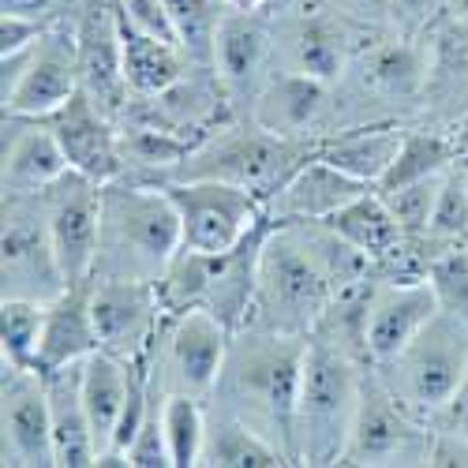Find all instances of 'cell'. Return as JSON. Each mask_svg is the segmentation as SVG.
<instances>
[{
  "mask_svg": "<svg viewBox=\"0 0 468 468\" xmlns=\"http://www.w3.org/2000/svg\"><path fill=\"white\" fill-rule=\"evenodd\" d=\"M64 289L42 195H5V296L49 303Z\"/></svg>",
  "mask_w": 468,
  "mask_h": 468,
  "instance_id": "10",
  "label": "cell"
},
{
  "mask_svg": "<svg viewBox=\"0 0 468 468\" xmlns=\"http://www.w3.org/2000/svg\"><path fill=\"white\" fill-rule=\"evenodd\" d=\"M375 371L409 412L435 423V416L453 401L461 382L468 378V323L450 311H439L398 360Z\"/></svg>",
  "mask_w": 468,
  "mask_h": 468,
  "instance_id": "6",
  "label": "cell"
},
{
  "mask_svg": "<svg viewBox=\"0 0 468 468\" xmlns=\"http://www.w3.org/2000/svg\"><path fill=\"white\" fill-rule=\"evenodd\" d=\"M326 87L330 83L285 68L278 75H270V80H262V87L255 94L251 121H259L262 128L278 132V135L303 139L326 109Z\"/></svg>",
  "mask_w": 468,
  "mask_h": 468,
  "instance_id": "23",
  "label": "cell"
},
{
  "mask_svg": "<svg viewBox=\"0 0 468 468\" xmlns=\"http://www.w3.org/2000/svg\"><path fill=\"white\" fill-rule=\"evenodd\" d=\"M49 237L68 285H83L98 270L101 248V184L68 169L57 184L42 191Z\"/></svg>",
  "mask_w": 468,
  "mask_h": 468,
  "instance_id": "13",
  "label": "cell"
},
{
  "mask_svg": "<svg viewBox=\"0 0 468 468\" xmlns=\"http://www.w3.org/2000/svg\"><path fill=\"white\" fill-rule=\"evenodd\" d=\"M42 330H46V303L42 300H19V296L0 300V353H5L8 364L37 371Z\"/></svg>",
  "mask_w": 468,
  "mask_h": 468,
  "instance_id": "33",
  "label": "cell"
},
{
  "mask_svg": "<svg viewBox=\"0 0 468 468\" xmlns=\"http://www.w3.org/2000/svg\"><path fill=\"white\" fill-rule=\"evenodd\" d=\"M446 5L450 0H394V19L409 34H420V30H431L439 16H446Z\"/></svg>",
  "mask_w": 468,
  "mask_h": 468,
  "instance_id": "40",
  "label": "cell"
},
{
  "mask_svg": "<svg viewBox=\"0 0 468 468\" xmlns=\"http://www.w3.org/2000/svg\"><path fill=\"white\" fill-rule=\"evenodd\" d=\"M68 169L83 173L98 184H112L124 176V154H121V124L109 116L83 87L75 90L57 112L46 116Z\"/></svg>",
  "mask_w": 468,
  "mask_h": 468,
  "instance_id": "15",
  "label": "cell"
},
{
  "mask_svg": "<svg viewBox=\"0 0 468 468\" xmlns=\"http://www.w3.org/2000/svg\"><path fill=\"white\" fill-rule=\"evenodd\" d=\"M68 173V158L46 116L5 112V195H42Z\"/></svg>",
  "mask_w": 468,
  "mask_h": 468,
  "instance_id": "18",
  "label": "cell"
},
{
  "mask_svg": "<svg viewBox=\"0 0 468 468\" xmlns=\"http://www.w3.org/2000/svg\"><path fill=\"white\" fill-rule=\"evenodd\" d=\"M90 311L101 348L121 360L154 353L169 323L158 282L143 278H90Z\"/></svg>",
  "mask_w": 468,
  "mask_h": 468,
  "instance_id": "12",
  "label": "cell"
},
{
  "mask_svg": "<svg viewBox=\"0 0 468 468\" xmlns=\"http://www.w3.org/2000/svg\"><path fill=\"white\" fill-rule=\"evenodd\" d=\"M75 42H80V87L121 121L132 101L124 80V46H121V19L112 0H90L75 19Z\"/></svg>",
  "mask_w": 468,
  "mask_h": 468,
  "instance_id": "16",
  "label": "cell"
},
{
  "mask_svg": "<svg viewBox=\"0 0 468 468\" xmlns=\"http://www.w3.org/2000/svg\"><path fill=\"white\" fill-rule=\"evenodd\" d=\"M435 446V427L409 412L394 389L382 382L375 367L364 375L360 389V409L353 420V435L341 453V464H431Z\"/></svg>",
  "mask_w": 468,
  "mask_h": 468,
  "instance_id": "8",
  "label": "cell"
},
{
  "mask_svg": "<svg viewBox=\"0 0 468 468\" xmlns=\"http://www.w3.org/2000/svg\"><path fill=\"white\" fill-rule=\"evenodd\" d=\"M229 5H232V8H244V12H262L270 0H229Z\"/></svg>",
  "mask_w": 468,
  "mask_h": 468,
  "instance_id": "46",
  "label": "cell"
},
{
  "mask_svg": "<svg viewBox=\"0 0 468 468\" xmlns=\"http://www.w3.org/2000/svg\"><path fill=\"white\" fill-rule=\"evenodd\" d=\"M266 57H270V30H266L262 16L232 8L214 37V60H210V68L225 83L229 98L259 94Z\"/></svg>",
  "mask_w": 468,
  "mask_h": 468,
  "instance_id": "21",
  "label": "cell"
},
{
  "mask_svg": "<svg viewBox=\"0 0 468 468\" xmlns=\"http://www.w3.org/2000/svg\"><path fill=\"white\" fill-rule=\"evenodd\" d=\"M101 348L94 311H90V282L68 285L57 300L46 303V330L37 345V371L49 375L71 364H83Z\"/></svg>",
  "mask_w": 468,
  "mask_h": 468,
  "instance_id": "20",
  "label": "cell"
},
{
  "mask_svg": "<svg viewBox=\"0 0 468 468\" xmlns=\"http://www.w3.org/2000/svg\"><path fill=\"white\" fill-rule=\"evenodd\" d=\"M461 173H464V187H468V154H461Z\"/></svg>",
  "mask_w": 468,
  "mask_h": 468,
  "instance_id": "47",
  "label": "cell"
},
{
  "mask_svg": "<svg viewBox=\"0 0 468 468\" xmlns=\"http://www.w3.org/2000/svg\"><path fill=\"white\" fill-rule=\"evenodd\" d=\"M49 27H53L49 19H34V16L5 12V19H0V57H8V53H19V49L34 46Z\"/></svg>",
  "mask_w": 468,
  "mask_h": 468,
  "instance_id": "39",
  "label": "cell"
},
{
  "mask_svg": "<svg viewBox=\"0 0 468 468\" xmlns=\"http://www.w3.org/2000/svg\"><path fill=\"white\" fill-rule=\"evenodd\" d=\"M367 187L371 184L341 173L315 150L274 195H270L266 218L270 221H326L330 214H337L345 203H353Z\"/></svg>",
  "mask_w": 468,
  "mask_h": 468,
  "instance_id": "19",
  "label": "cell"
},
{
  "mask_svg": "<svg viewBox=\"0 0 468 468\" xmlns=\"http://www.w3.org/2000/svg\"><path fill=\"white\" fill-rule=\"evenodd\" d=\"M199 464H207V468H274V464H292V461L270 439H262L251 423H244L240 416H232L221 405H210Z\"/></svg>",
  "mask_w": 468,
  "mask_h": 468,
  "instance_id": "29",
  "label": "cell"
},
{
  "mask_svg": "<svg viewBox=\"0 0 468 468\" xmlns=\"http://www.w3.org/2000/svg\"><path fill=\"white\" fill-rule=\"evenodd\" d=\"M180 244V214L165 184H101V248L94 278L158 282Z\"/></svg>",
  "mask_w": 468,
  "mask_h": 468,
  "instance_id": "4",
  "label": "cell"
},
{
  "mask_svg": "<svg viewBox=\"0 0 468 468\" xmlns=\"http://www.w3.org/2000/svg\"><path fill=\"white\" fill-rule=\"evenodd\" d=\"M457 158H461V150H457L450 132H427V128L405 132L398 158H394V165H389V173L382 176L378 187H398V184H412V180H423V176H439Z\"/></svg>",
  "mask_w": 468,
  "mask_h": 468,
  "instance_id": "31",
  "label": "cell"
},
{
  "mask_svg": "<svg viewBox=\"0 0 468 468\" xmlns=\"http://www.w3.org/2000/svg\"><path fill=\"white\" fill-rule=\"evenodd\" d=\"M435 240L442 244H468V187H464V173H461V158L446 169L439 199H435V214L427 225Z\"/></svg>",
  "mask_w": 468,
  "mask_h": 468,
  "instance_id": "35",
  "label": "cell"
},
{
  "mask_svg": "<svg viewBox=\"0 0 468 468\" xmlns=\"http://www.w3.org/2000/svg\"><path fill=\"white\" fill-rule=\"evenodd\" d=\"M450 135H453V143H457V150L461 154H468V109L457 116V121L450 124Z\"/></svg>",
  "mask_w": 468,
  "mask_h": 468,
  "instance_id": "44",
  "label": "cell"
},
{
  "mask_svg": "<svg viewBox=\"0 0 468 468\" xmlns=\"http://www.w3.org/2000/svg\"><path fill=\"white\" fill-rule=\"evenodd\" d=\"M311 154L315 143L289 139L262 128L259 121L248 124H218L210 135L195 143V150L176 165L173 180H225L255 191L262 203L274 195Z\"/></svg>",
  "mask_w": 468,
  "mask_h": 468,
  "instance_id": "5",
  "label": "cell"
},
{
  "mask_svg": "<svg viewBox=\"0 0 468 468\" xmlns=\"http://www.w3.org/2000/svg\"><path fill=\"white\" fill-rule=\"evenodd\" d=\"M439 296L431 282L416 285H394V282H375L371 303H367V323H364V345L371 367H382L398 360L412 337L439 315Z\"/></svg>",
  "mask_w": 468,
  "mask_h": 468,
  "instance_id": "17",
  "label": "cell"
},
{
  "mask_svg": "<svg viewBox=\"0 0 468 468\" xmlns=\"http://www.w3.org/2000/svg\"><path fill=\"white\" fill-rule=\"evenodd\" d=\"M121 46H124V80H128L132 98H158L195 68V60L184 53V46L150 37V34L128 27L124 19H121Z\"/></svg>",
  "mask_w": 468,
  "mask_h": 468,
  "instance_id": "28",
  "label": "cell"
},
{
  "mask_svg": "<svg viewBox=\"0 0 468 468\" xmlns=\"http://www.w3.org/2000/svg\"><path fill=\"white\" fill-rule=\"evenodd\" d=\"M169 199L180 214V248L221 255L248 240L266 218V203L255 191L225 180H169Z\"/></svg>",
  "mask_w": 468,
  "mask_h": 468,
  "instance_id": "9",
  "label": "cell"
},
{
  "mask_svg": "<svg viewBox=\"0 0 468 468\" xmlns=\"http://www.w3.org/2000/svg\"><path fill=\"white\" fill-rule=\"evenodd\" d=\"M435 431H442V435H450V439H457V442H464L468 446V378L461 382V389L453 394V401L435 416Z\"/></svg>",
  "mask_w": 468,
  "mask_h": 468,
  "instance_id": "41",
  "label": "cell"
},
{
  "mask_svg": "<svg viewBox=\"0 0 468 468\" xmlns=\"http://www.w3.org/2000/svg\"><path fill=\"white\" fill-rule=\"evenodd\" d=\"M0 5H5V12H16V16H34V19L57 23L68 0H0Z\"/></svg>",
  "mask_w": 468,
  "mask_h": 468,
  "instance_id": "42",
  "label": "cell"
},
{
  "mask_svg": "<svg viewBox=\"0 0 468 468\" xmlns=\"http://www.w3.org/2000/svg\"><path fill=\"white\" fill-rule=\"evenodd\" d=\"M431 289L439 307L468 323V244H446L431 262Z\"/></svg>",
  "mask_w": 468,
  "mask_h": 468,
  "instance_id": "37",
  "label": "cell"
},
{
  "mask_svg": "<svg viewBox=\"0 0 468 468\" xmlns=\"http://www.w3.org/2000/svg\"><path fill=\"white\" fill-rule=\"evenodd\" d=\"M307 337L244 326L232 337L225 371L214 386V405L251 423L262 439L274 442L292 464V423L303 375Z\"/></svg>",
  "mask_w": 468,
  "mask_h": 468,
  "instance_id": "2",
  "label": "cell"
},
{
  "mask_svg": "<svg viewBox=\"0 0 468 468\" xmlns=\"http://www.w3.org/2000/svg\"><path fill=\"white\" fill-rule=\"evenodd\" d=\"M165 8L176 23L180 34V46L195 64H207L214 60V37L225 23V16L232 12L229 0H165Z\"/></svg>",
  "mask_w": 468,
  "mask_h": 468,
  "instance_id": "34",
  "label": "cell"
},
{
  "mask_svg": "<svg viewBox=\"0 0 468 468\" xmlns=\"http://www.w3.org/2000/svg\"><path fill=\"white\" fill-rule=\"evenodd\" d=\"M364 87L382 98H416L427 90V75H431V49L420 46L412 34L386 37L375 42L360 57Z\"/></svg>",
  "mask_w": 468,
  "mask_h": 468,
  "instance_id": "27",
  "label": "cell"
},
{
  "mask_svg": "<svg viewBox=\"0 0 468 468\" xmlns=\"http://www.w3.org/2000/svg\"><path fill=\"white\" fill-rule=\"evenodd\" d=\"M80 367L71 364L46 375V394H49V420H53V446L60 468H87L98 464V442L90 431V416L83 405V386Z\"/></svg>",
  "mask_w": 468,
  "mask_h": 468,
  "instance_id": "25",
  "label": "cell"
},
{
  "mask_svg": "<svg viewBox=\"0 0 468 468\" xmlns=\"http://www.w3.org/2000/svg\"><path fill=\"white\" fill-rule=\"evenodd\" d=\"M348 49H353V37L337 16H330L326 8L303 12L285 34V68L334 83L348 64Z\"/></svg>",
  "mask_w": 468,
  "mask_h": 468,
  "instance_id": "26",
  "label": "cell"
},
{
  "mask_svg": "<svg viewBox=\"0 0 468 468\" xmlns=\"http://www.w3.org/2000/svg\"><path fill=\"white\" fill-rule=\"evenodd\" d=\"M112 5H116V16H121L128 27L180 46V34H176V23L165 8V0H112Z\"/></svg>",
  "mask_w": 468,
  "mask_h": 468,
  "instance_id": "38",
  "label": "cell"
},
{
  "mask_svg": "<svg viewBox=\"0 0 468 468\" xmlns=\"http://www.w3.org/2000/svg\"><path fill=\"white\" fill-rule=\"evenodd\" d=\"M446 16L468 23V0H450V5H446Z\"/></svg>",
  "mask_w": 468,
  "mask_h": 468,
  "instance_id": "45",
  "label": "cell"
},
{
  "mask_svg": "<svg viewBox=\"0 0 468 468\" xmlns=\"http://www.w3.org/2000/svg\"><path fill=\"white\" fill-rule=\"evenodd\" d=\"M401 139H405V128L398 121H371L360 128H345L337 135H323L315 143V150L341 173L378 187L398 158Z\"/></svg>",
  "mask_w": 468,
  "mask_h": 468,
  "instance_id": "24",
  "label": "cell"
},
{
  "mask_svg": "<svg viewBox=\"0 0 468 468\" xmlns=\"http://www.w3.org/2000/svg\"><path fill=\"white\" fill-rule=\"evenodd\" d=\"M442 176H423V180H412V184H398V187H375L389 214L398 218V225L405 232H427L431 225V214H435V199H439V187H442Z\"/></svg>",
  "mask_w": 468,
  "mask_h": 468,
  "instance_id": "36",
  "label": "cell"
},
{
  "mask_svg": "<svg viewBox=\"0 0 468 468\" xmlns=\"http://www.w3.org/2000/svg\"><path fill=\"white\" fill-rule=\"evenodd\" d=\"M326 225L337 232V237H345L356 251H364L371 262L382 259L389 248L405 237V229L398 225L394 214H389L386 199L375 187H367L364 195H356L353 203H345L337 214H330Z\"/></svg>",
  "mask_w": 468,
  "mask_h": 468,
  "instance_id": "30",
  "label": "cell"
},
{
  "mask_svg": "<svg viewBox=\"0 0 468 468\" xmlns=\"http://www.w3.org/2000/svg\"><path fill=\"white\" fill-rule=\"evenodd\" d=\"M162 427H165V446H169L173 468H195V464H199L203 439H207V409H203V398L180 394V389H165Z\"/></svg>",
  "mask_w": 468,
  "mask_h": 468,
  "instance_id": "32",
  "label": "cell"
},
{
  "mask_svg": "<svg viewBox=\"0 0 468 468\" xmlns=\"http://www.w3.org/2000/svg\"><path fill=\"white\" fill-rule=\"evenodd\" d=\"M341 12L353 16H389L394 19V0H337Z\"/></svg>",
  "mask_w": 468,
  "mask_h": 468,
  "instance_id": "43",
  "label": "cell"
},
{
  "mask_svg": "<svg viewBox=\"0 0 468 468\" xmlns=\"http://www.w3.org/2000/svg\"><path fill=\"white\" fill-rule=\"evenodd\" d=\"M232 337H237V330H229L207 307L169 315L165 334L158 341V356H154L165 389L195 394L203 401L214 398V386L225 371Z\"/></svg>",
  "mask_w": 468,
  "mask_h": 468,
  "instance_id": "11",
  "label": "cell"
},
{
  "mask_svg": "<svg viewBox=\"0 0 468 468\" xmlns=\"http://www.w3.org/2000/svg\"><path fill=\"white\" fill-rule=\"evenodd\" d=\"M367 360L330 334L311 330L296 423H292V457L296 464H341V453L353 435V420L360 409V389L367 375Z\"/></svg>",
  "mask_w": 468,
  "mask_h": 468,
  "instance_id": "3",
  "label": "cell"
},
{
  "mask_svg": "<svg viewBox=\"0 0 468 468\" xmlns=\"http://www.w3.org/2000/svg\"><path fill=\"white\" fill-rule=\"evenodd\" d=\"M364 278H371V259L326 221H270L248 326L307 337L330 303Z\"/></svg>",
  "mask_w": 468,
  "mask_h": 468,
  "instance_id": "1",
  "label": "cell"
},
{
  "mask_svg": "<svg viewBox=\"0 0 468 468\" xmlns=\"http://www.w3.org/2000/svg\"><path fill=\"white\" fill-rule=\"evenodd\" d=\"M0 101L16 116H49L80 90L75 23L57 19L34 46L0 57Z\"/></svg>",
  "mask_w": 468,
  "mask_h": 468,
  "instance_id": "7",
  "label": "cell"
},
{
  "mask_svg": "<svg viewBox=\"0 0 468 468\" xmlns=\"http://www.w3.org/2000/svg\"><path fill=\"white\" fill-rule=\"evenodd\" d=\"M132 382H135V364L105 353V348L90 353L80 367L83 405H87L90 431H94V442H98V461L116 442V431H121V420H124V409H128V398H132Z\"/></svg>",
  "mask_w": 468,
  "mask_h": 468,
  "instance_id": "22",
  "label": "cell"
},
{
  "mask_svg": "<svg viewBox=\"0 0 468 468\" xmlns=\"http://www.w3.org/2000/svg\"><path fill=\"white\" fill-rule=\"evenodd\" d=\"M0 461L5 468H53V420L46 375L5 360L0 378Z\"/></svg>",
  "mask_w": 468,
  "mask_h": 468,
  "instance_id": "14",
  "label": "cell"
}]
</instances>
